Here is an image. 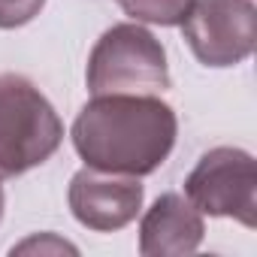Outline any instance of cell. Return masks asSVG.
<instances>
[{"label":"cell","mask_w":257,"mask_h":257,"mask_svg":"<svg viewBox=\"0 0 257 257\" xmlns=\"http://www.w3.org/2000/svg\"><path fill=\"white\" fill-rule=\"evenodd\" d=\"M182 34L200 64L236 67L257 46V7L254 0H194Z\"/></svg>","instance_id":"cell-5"},{"label":"cell","mask_w":257,"mask_h":257,"mask_svg":"<svg viewBox=\"0 0 257 257\" xmlns=\"http://www.w3.org/2000/svg\"><path fill=\"white\" fill-rule=\"evenodd\" d=\"M85 79L91 94H161L170 88L167 52L140 22H121L91 49Z\"/></svg>","instance_id":"cell-3"},{"label":"cell","mask_w":257,"mask_h":257,"mask_svg":"<svg viewBox=\"0 0 257 257\" xmlns=\"http://www.w3.org/2000/svg\"><path fill=\"white\" fill-rule=\"evenodd\" d=\"M46 0H0V31H16L40 16Z\"/></svg>","instance_id":"cell-9"},{"label":"cell","mask_w":257,"mask_h":257,"mask_svg":"<svg viewBox=\"0 0 257 257\" xmlns=\"http://www.w3.org/2000/svg\"><path fill=\"white\" fill-rule=\"evenodd\" d=\"M64 143V121L25 76H0V179L46 164Z\"/></svg>","instance_id":"cell-2"},{"label":"cell","mask_w":257,"mask_h":257,"mask_svg":"<svg viewBox=\"0 0 257 257\" xmlns=\"http://www.w3.org/2000/svg\"><path fill=\"white\" fill-rule=\"evenodd\" d=\"M70 137L85 167L140 179L170 158L179 118L155 94H94L76 115Z\"/></svg>","instance_id":"cell-1"},{"label":"cell","mask_w":257,"mask_h":257,"mask_svg":"<svg viewBox=\"0 0 257 257\" xmlns=\"http://www.w3.org/2000/svg\"><path fill=\"white\" fill-rule=\"evenodd\" d=\"M118 4H121V10L131 16L134 22L176 28L191 13L194 0H118Z\"/></svg>","instance_id":"cell-8"},{"label":"cell","mask_w":257,"mask_h":257,"mask_svg":"<svg viewBox=\"0 0 257 257\" xmlns=\"http://www.w3.org/2000/svg\"><path fill=\"white\" fill-rule=\"evenodd\" d=\"M206 236L203 212L182 194H161L140 224L143 257H185L200 248Z\"/></svg>","instance_id":"cell-7"},{"label":"cell","mask_w":257,"mask_h":257,"mask_svg":"<svg viewBox=\"0 0 257 257\" xmlns=\"http://www.w3.org/2000/svg\"><path fill=\"white\" fill-rule=\"evenodd\" d=\"M185 197L212 218H236L257 227V161L245 149L221 146L206 152L185 179Z\"/></svg>","instance_id":"cell-4"},{"label":"cell","mask_w":257,"mask_h":257,"mask_svg":"<svg viewBox=\"0 0 257 257\" xmlns=\"http://www.w3.org/2000/svg\"><path fill=\"white\" fill-rule=\"evenodd\" d=\"M67 200H70L73 218L82 227L94 233H115L140 215L146 188L140 185L137 176L97 173L85 167L70 179Z\"/></svg>","instance_id":"cell-6"},{"label":"cell","mask_w":257,"mask_h":257,"mask_svg":"<svg viewBox=\"0 0 257 257\" xmlns=\"http://www.w3.org/2000/svg\"><path fill=\"white\" fill-rule=\"evenodd\" d=\"M0 218H4V185H0Z\"/></svg>","instance_id":"cell-10"}]
</instances>
